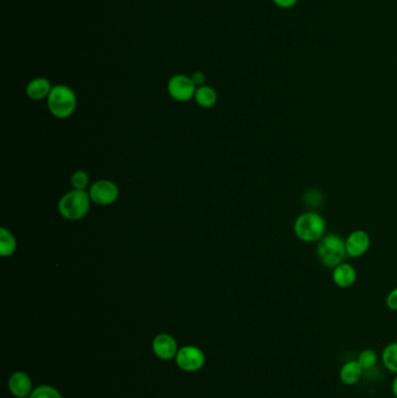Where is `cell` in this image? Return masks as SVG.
<instances>
[{"mask_svg":"<svg viewBox=\"0 0 397 398\" xmlns=\"http://www.w3.org/2000/svg\"><path fill=\"white\" fill-rule=\"evenodd\" d=\"M17 249V241L13 234L5 227L0 230V253L3 256H11Z\"/></svg>","mask_w":397,"mask_h":398,"instance_id":"obj_16","label":"cell"},{"mask_svg":"<svg viewBox=\"0 0 397 398\" xmlns=\"http://www.w3.org/2000/svg\"><path fill=\"white\" fill-rule=\"evenodd\" d=\"M355 280H357V273L352 265H347V263L337 265L334 273H333V281L338 287H351Z\"/></svg>","mask_w":397,"mask_h":398,"instance_id":"obj_13","label":"cell"},{"mask_svg":"<svg viewBox=\"0 0 397 398\" xmlns=\"http://www.w3.org/2000/svg\"><path fill=\"white\" fill-rule=\"evenodd\" d=\"M196 85L193 82L191 77L186 75L172 76L168 82V92L175 101H188L195 97L196 94Z\"/></svg>","mask_w":397,"mask_h":398,"instance_id":"obj_6","label":"cell"},{"mask_svg":"<svg viewBox=\"0 0 397 398\" xmlns=\"http://www.w3.org/2000/svg\"><path fill=\"white\" fill-rule=\"evenodd\" d=\"M8 389L17 398H29L32 394V380L25 372H15L8 379Z\"/></svg>","mask_w":397,"mask_h":398,"instance_id":"obj_9","label":"cell"},{"mask_svg":"<svg viewBox=\"0 0 397 398\" xmlns=\"http://www.w3.org/2000/svg\"><path fill=\"white\" fill-rule=\"evenodd\" d=\"M387 306H388L390 310H393V311H397V288L396 289H394V290L388 295V297H387Z\"/></svg>","mask_w":397,"mask_h":398,"instance_id":"obj_21","label":"cell"},{"mask_svg":"<svg viewBox=\"0 0 397 398\" xmlns=\"http://www.w3.org/2000/svg\"><path fill=\"white\" fill-rule=\"evenodd\" d=\"M369 244L371 240L368 234L364 231H355L345 242L347 255H350L352 258H359L365 254L369 248Z\"/></svg>","mask_w":397,"mask_h":398,"instance_id":"obj_10","label":"cell"},{"mask_svg":"<svg viewBox=\"0 0 397 398\" xmlns=\"http://www.w3.org/2000/svg\"><path fill=\"white\" fill-rule=\"evenodd\" d=\"M322 194H321L319 191L311 190L305 194V201H307L310 206H318V205L322 203Z\"/></svg>","mask_w":397,"mask_h":398,"instance_id":"obj_20","label":"cell"},{"mask_svg":"<svg viewBox=\"0 0 397 398\" xmlns=\"http://www.w3.org/2000/svg\"><path fill=\"white\" fill-rule=\"evenodd\" d=\"M195 101L197 104L204 108H210L215 106L217 103V92H216L211 86H200L197 88L196 94H195Z\"/></svg>","mask_w":397,"mask_h":398,"instance_id":"obj_14","label":"cell"},{"mask_svg":"<svg viewBox=\"0 0 397 398\" xmlns=\"http://www.w3.org/2000/svg\"><path fill=\"white\" fill-rule=\"evenodd\" d=\"M191 79H193V82L195 83V85L203 86L205 82V75L201 72H193V75L191 76Z\"/></svg>","mask_w":397,"mask_h":398,"instance_id":"obj_23","label":"cell"},{"mask_svg":"<svg viewBox=\"0 0 397 398\" xmlns=\"http://www.w3.org/2000/svg\"><path fill=\"white\" fill-rule=\"evenodd\" d=\"M358 363L360 366L364 368V370H372L376 366L378 363V354L374 349H364V351L359 354Z\"/></svg>","mask_w":397,"mask_h":398,"instance_id":"obj_18","label":"cell"},{"mask_svg":"<svg viewBox=\"0 0 397 398\" xmlns=\"http://www.w3.org/2000/svg\"><path fill=\"white\" fill-rule=\"evenodd\" d=\"M153 351L159 359L172 360L177 356L179 347L174 337L170 334L161 333L156 335L153 340Z\"/></svg>","mask_w":397,"mask_h":398,"instance_id":"obj_8","label":"cell"},{"mask_svg":"<svg viewBox=\"0 0 397 398\" xmlns=\"http://www.w3.org/2000/svg\"><path fill=\"white\" fill-rule=\"evenodd\" d=\"M89 194L97 205H110L118 199L119 189L111 181L99 180L91 185Z\"/></svg>","mask_w":397,"mask_h":398,"instance_id":"obj_7","label":"cell"},{"mask_svg":"<svg viewBox=\"0 0 397 398\" xmlns=\"http://www.w3.org/2000/svg\"><path fill=\"white\" fill-rule=\"evenodd\" d=\"M29 398H63L61 392L56 388L51 385H39L35 389H33L32 394Z\"/></svg>","mask_w":397,"mask_h":398,"instance_id":"obj_17","label":"cell"},{"mask_svg":"<svg viewBox=\"0 0 397 398\" xmlns=\"http://www.w3.org/2000/svg\"><path fill=\"white\" fill-rule=\"evenodd\" d=\"M293 229L298 239L311 242L323 237L325 231V222L315 212H308L297 218Z\"/></svg>","mask_w":397,"mask_h":398,"instance_id":"obj_3","label":"cell"},{"mask_svg":"<svg viewBox=\"0 0 397 398\" xmlns=\"http://www.w3.org/2000/svg\"><path fill=\"white\" fill-rule=\"evenodd\" d=\"M365 374V370L360 366L358 360H352L345 363L340 370V381L346 385H355L362 380Z\"/></svg>","mask_w":397,"mask_h":398,"instance_id":"obj_11","label":"cell"},{"mask_svg":"<svg viewBox=\"0 0 397 398\" xmlns=\"http://www.w3.org/2000/svg\"><path fill=\"white\" fill-rule=\"evenodd\" d=\"M391 391H393L394 396L397 398V374L393 380V383H391Z\"/></svg>","mask_w":397,"mask_h":398,"instance_id":"obj_24","label":"cell"},{"mask_svg":"<svg viewBox=\"0 0 397 398\" xmlns=\"http://www.w3.org/2000/svg\"><path fill=\"white\" fill-rule=\"evenodd\" d=\"M77 98L67 85H55L48 96V108L55 118L67 119L75 112Z\"/></svg>","mask_w":397,"mask_h":398,"instance_id":"obj_1","label":"cell"},{"mask_svg":"<svg viewBox=\"0 0 397 398\" xmlns=\"http://www.w3.org/2000/svg\"><path fill=\"white\" fill-rule=\"evenodd\" d=\"M176 365L184 372H197L205 365V354L196 346H184L179 348L175 358Z\"/></svg>","mask_w":397,"mask_h":398,"instance_id":"obj_5","label":"cell"},{"mask_svg":"<svg viewBox=\"0 0 397 398\" xmlns=\"http://www.w3.org/2000/svg\"><path fill=\"white\" fill-rule=\"evenodd\" d=\"M90 179L89 175L83 170L74 172L70 179V183L75 190H84L88 185H89Z\"/></svg>","mask_w":397,"mask_h":398,"instance_id":"obj_19","label":"cell"},{"mask_svg":"<svg viewBox=\"0 0 397 398\" xmlns=\"http://www.w3.org/2000/svg\"><path fill=\"white\" fill-rule=\"evenodd\" d=\"M274 4L281 8H291L297 4L298 0H273Z\"/></svg>","mask_w":397,"mask_h":398,"instance_id":"obj_22","label":"cell"},{"mask_svg":"<svg viewBox=\"0 0 397 398\" xmlns=\"http://www.w3.org/2000/svg\"><path fill=\"white\" fill-rule=\"evenodd\" d=\"M51 89L53 86L48 79L39 77L29 83V85L26 88V94L33 101H41L46 97L48 98Z\"/></svg>","mask_w":397,"mask_h":398,"instance_id":"obj_12","label":"cell"},{"mask_svg":"<svg viewBox=\"0 0 397 398\" xmlns=\"http://www.w3.org/2000/svg\"><path fill=\"white\" fill-rule=\"evenodd\" d=\"M317 253L326 267H337L346 256V244L336 234H330L319 242Z\"/></svg>","mask_w":397,"mask_h":398,"instance_id":"obj_4","label":"cell"},{"mask_svg":"<svg viewBox=\"0 0 397 398\" xmlns=\"http://www.w3.org/2000/svg\"><path fill=\"white\" fill-rule=\"evenodd\" d=\"M383 366L391 373L397 374V341L390 342L383 348L382 356Z\"/></svg>","mask_w":397,"mask_h":398,"instance_id":"obj_15","label":"cell"},{"mask_svg":"<svg viewBox=\"0 0 397 398\" xmlns=\"http://www.w3.org/2000/svg\"><path fill=\"white\" fill-rule=\"evenodd\" d=\"M91 198L84 190L69 191L58 201V211L62 217L68 220H79L84 218L90 210Z\"/></svg>","mask_w":397,"mask_h":398,"instance_id":"obj_2","label":"cell"}]
</instances>
